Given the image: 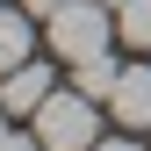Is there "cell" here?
<instances>
[{
  "label": "cell",
  "instance_id": "2",
  "mask_svg": "<svg viewBox=\"0 0 151 151\" xmlns=\"http://www.w3.org/2000/svg\"><path fill=\"white\" fill-rule=\"evenodd\" d=\"M43 29H50V50H58L65 65H79V58H93V50L115 43V7H101V0H65Z\"/></svg>",
  "mask_w": 151,
  "mask_h": 151
},
{
  "label": "cell",
  "instance_id": "7",
  "mask_svg": "<svg viewBox=\"0 0 151 151\" xmlns=\"http://www.w3.org/2000/svg\"><path fill=\"white\" fill-rule=\"evenodd\" d=\"M115 43H129V50L151 58V0H122L115 7Z\"/></svg>",
  "mask_w": 151,
  "mask_h": 151
},
{
  "label": "cell",
  "instance_id": "10",
  "mask_svg": "<svg viewBox=\"0 0 151 151\" xmlns=\"http://www.w3.org/2000/svg\"><path fill=\"white\" fill-rule=\"evenodd\" d=\"M7 151H50V144L36 137V129H29V137H22V129H14V137H7Z\"/></svg>",
  "mask_w": 151,
  "mask_h": 151
},
{
  "label": "cell",
  "instance_id": "12",
  "mask_svg": "<svg viewBox=\"0 0 151 151\" xmlns=\"http://www.w3.org/2000/svg\"><path fill=\"white\" fill-rule=\"evenodd\" d=\"M101 7H122V0H101Z\"/></svg>",
  "mask_w": 151,
  "mask_h": 151
},
{
  "label": "cell",
  "instance_id": "5",
  "mask_svg": "<svg viewBox=\"0 0 151 151\" xmlns=\"http://www.w3.org/2000/svg\"><path fill=\"white\" fill-rule=\"evenodd\" d=\"M29 43H36V14L29 7H0V72L29 65Z\"/></svg>",
  "mask_w": 151,
  "mask_h": 151
},
{
  "label": "cell",
  "instance_id": "8",
  "mask_svg": "<svg viewBox=\"0 0 151 151\" xmlns=\"http://www.w3.org/2000/svg\"><path fill=\"white\" fill-rule=\"evenodd\" d=\"M93 151H144V144H137V129H122V137H101Z\"/></svg>",
  "mask_w": 151,
  "mask_h": 151
},
{
  "label": "cell",
  "instance_id": "9",
  "mask_svg": "<svg viewBox=\"0 0 151 151\" xmlns=\"http://www.w3.org/2000/svg\"><path fill=\"white\" fill-rule=\"evenodd\" d=\"M14 7H29V14H36V22H50V14H58V7H65V0H14Z\"/></svg>",
  "mask_w": 151,
  "mask_h": 151
},
{
  "label": "cell",
  "instance_id": "11",
  "mask_svg": "<svg viewBox=\"0 0 151 151\" xmlns=\"http://www.w3.org/2000/svg\"><path fill=\"white\" fill-rule=\"evenodd\" d=\"M7 137H14V115H7V108H0V151H7Z\"/></svg>",
  "mask_w": 151,
  "mask_h": 151
},
{
  "label": "cell",
  "instance_id": "4",
  "mask_svg": "<svg viewBox=\"0 0 151 151\" xmlns=\"http://www.w3.org/2000/svg\"><path fill=\"white\" fill-rule=\"evenodd\" d=\"M50 93H58V72L36 65V58H29V65H14V72H0V108H7V115H36Z\"/></svg>",
  "mask_w": 151,
  "mask_h": 151
},
{
  "label": "cell",
  "instance_id": "6",
  "mask_svg": "<svg viewBox=\"0 0 151 151\" xmlns=\"http://www.w3.org/2000/svg\"><path fill=\"white\" fill-rule=\"evenodd\" d=\"M115 72H122V58H115V43H108V50H93V58H79V65H72V86H79V93H93V101H108Z\"/></svg>",
  "mask_w": 151,
  "mask_h": 151
},
{
  "label": "cell",
  "instance_id": "3",
  "mask_svg": "<svg viewBox=\"0 0 151 151\" xmlns=\"http://www.w3.org/2000/svg\"><path fill=\"white\" fill-rule=\"evenodd\" d=\"M108 115H115L122 129H151V58H137V65H122L115 72V86H108Z\"/></svg>",
  "mask_w": 151,
  "mask_h": 151
},
{
  "label": "cell",
  "instance_id": "1",
  "mask_svg": "<svg viewBox=\"0 0 151 151\" xmlns=\"http://www.w3.org/2000/svg\"><path fill=\"white\" fill-rule=\"evenodd\" d=\"M29 129H36L50 151H93V144H101V101L79 93V86H58V93L29 115Z\"/></svg>",
  "mask_w": 151,
  "mask_h": 151
}]
</instances>
